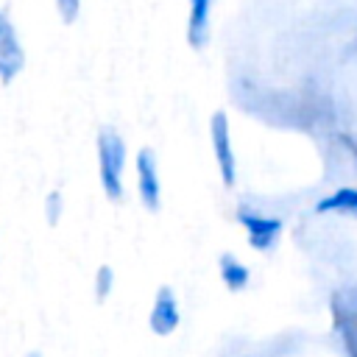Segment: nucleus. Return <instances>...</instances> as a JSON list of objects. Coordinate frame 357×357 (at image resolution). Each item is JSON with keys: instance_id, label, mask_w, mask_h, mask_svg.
I'll return each instance as SVG.
<instances>
[{"instance_id": "nucleus-1", "label": "nucleus", "mask_w": 357, "mask_h": 357, "mask_svg": "<svg viewBox=\"0 0 357 357\" xmlns=\"http://www.w3.org/2000/svg\"><path fill=\"white\" fill-rule=\"evenodd\" d=\"M126 139L114 126H100L98 128V176L103 195L109 201H123L126 187H123V170H126Z\"/></svg>"}, {"instance_id": "nucleus-2", "label": "nucleus", "mask_w": 357, "mask_h": 357, "mask_svg": "<svg viewBox=\"0 0 357 357\" xmlns=\"http://www.w3.org/2000/svg\"><path fill=\"white\" fill-rule=\"evenodd\" d=\"M209 139H212V153H215L223 187H234V181H237V159H234V148H231V131H229L226 112H212V117H209Z\"/></svg>"}, {"instance_id": "nucleus-3", "label": "nucleus", "mask_w": 357, "mask_h": 357, "mask_svg": "<svg viewBox=\"0 0 357 357\" xmlns=\"http://www.w3.org/2000/svg\"><path fill=\"white\" fill-rule=\"evenodd\" d=\"M134 167H137V192H139V201L148 212H159L162 206V178H159V159H156V151L153 148H139L137 151V159H134Z\"/></svg>"}, {"instance_id": "nucleus-4", "label": "nucleus", "mask_w": 357, "mask_h": 357, "mask_svg": "<svg viewBox=\"0 0 357 357\" xmlns=\"http://www.w3.org/2000/svg\"><path fill=\"white\" fill-rule=\"evenodd\" d=\"M237 223L245 229L248 245L254 251H271L282 234V220L273 215H262L251 206H237Z\"/></svg>"}, {"instance_id": "nucleus-5", "label": "nucleus", "mask_w": 357, "mask_h": 357, "mask_svg": "<svg viewBox=\"0 0 357 357\" xmlns=\"http://www.w3.org/2000/svg\"><path fill=\"white\" fill-rule=\"evenodd\" d=\"M25 67V47L6 8H0V84H11Z\"/></svg>"}, {"instance_id": "nucleus-6", "label": "nucleus", "mask_w": 357, "mask_h": 357, "mask_svg": "<svg viewBox=\"0 0 357 357\" xmlns=\"http://www.w3.org/2000/svg\"><path fill=\"white\" fill-rule=\"evenodd\" d=\"M332 315H335V329L343 340L346 354L357 357V287L337 290L332 296Z\"/></svg>"}, {"instance_id": "nucleus-7", "label": "nucleus", "mask_w": 357, "mask_h": 357, "mask_svg": "<svg viewBox=\"0 0 357 357\" xmlns=\"http://www.w3.org/2000/svg\"><path fill=\"white\" fill-rule=\"evenodd\" d=\"M181 324V312H178V301H176V293L170 284H162L153 296V304H151V315H148V326L153 335L159 337H167L176 332V326Z\"/></svg>"}, {"instance_id": "nucleus-8", "label": "nucleus", "mask_w": 357, "mask_h": 357, "mask_svg": "<svg viewBox=\"0 0 357 357\" xmlns=\"http://www.w3.org/2000/svg\"><path fill=\"white\" fill-rule=\"evenodd\" d=\"M209 14H212V0H190L187 45L192 50H201L209 39Z\"/></svg>"}, {"instance_id": "nucleus-9", "label": "nucleus", "mask_w": 357, "mask_h": 357, "mask_svg": "<svg viewBox=\"0 0 357 357\" xmlns=\"http://www.w3.org/2000/svg\"><path fill=\"white\" fill-rule=\"evenodd\" d=\"M218 268H220V279H223V284H226L231 293H240V290L248 287V282H251V271H248V265H243L234 254H229V251L220 254Z\"/></svg>"}, {"instance_id": "nucleus-10", "label": "nucleus", "mask_w": 357, "mask_h": 357, "mask_svg": "<svg viewBox=\"0 0 357 357\" xmlns=\"http://www.w3.org/2000/svg\"><path fill=\"white\" fill-rule=\"evenodd\" d=\"M315 212H351V215H357V190L354 187L335 190L332 195H326L315 204Z\"/></svg>"}, {"instance_id": "nucleus-11", "label": "nucleus", "mask_w": 357, "mask_h": 357, "mask_svg": "<svg viewBox=\"0 0 357 357\" xmlns=\"http://www.w3.org/2000/svg\"><path fill=\"white\" fill-rule=\"evenodd\" d=\"M112 287H114V271H112V265H100L95 271V298H98V304H103L112 296Z\"/></svg>"}, {"instance_id": "nucleus-12", "label": "nucleus", "mask_w": 357, "mask_h": 357, "mask_svg": "<svg viewBox=\"0 0 357 357\" xmlns=\"http://www.w3.org/2000/svg\"><path fill=\"white\" fill-rule=\"evenodd\" d=\"M61 212H64V201H61V192H59V190H50V192L45 195V220H47L50 226H59V220H61Z\"/></svg>"}, {"instance_id": "nucleus-13", "label": "nucleus", "mask_w": 357, "mask_h": 357, "mask_svg": "<svg viewBox=\"0 0 357 357\" xmlns=\"http://www.w3.org/2000/svg\"><path fill=\"white\" fill-rule=\"evenodd\" d=\"M56 11L64 25H73L81 14V0H56Z\"/></svg>"}, {"instance_id": "nucleus-14", "label": "nucleus", "mask_w": 357, "mask_h": 357, "mask_svg": "<svg viewBox=\"0 0 357 357\" xmlns=\"http://www.w3.org/2000/svg\"><path fill=\"white\" fill-rule=\"evenodd\" d=\"M25 357H42V354H39V351H36V349H33V351H28V354H25Z\"/></svg>"}]
</instances>
